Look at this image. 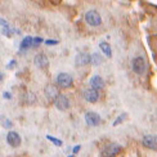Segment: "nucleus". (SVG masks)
<instances>
[{
    "mask_svg": "<svg viewBox=\"0 0 157 157\" xmlns=\"http://www.w3.org/2000/svg\"><path fill=\"white\" fill-rule=\"evenodd\" d=\"M85 21H86L90 26H99L102 23V18H101V14L98 13L97 10L91 9L89 12L85 13Z\"/></svg>",
    "mask_w": 157,
    "mask_h": 157,
    "instance_id": "obj_1",
    "label": "nucleus"
},
{
    "mask_svg": "<svg viewBox=\"0 0 157 157\" xmlns=\"http://www.w3.org/2000/svg\"><path fill=\"white\" fill-rule=\"evenodd\" d=\"M147 68V62L143 57H136L133 59V71L138 75H143L146 72Z\"/></svg>",
    "mask_w": 157,
    "mask_h": 157,
    "instance_id": "obj_2",
    "label": "nucleus"
},
{
    "mask_svg": "<svg viewBox=\"0 0 157 157\" xmlns=\"http://www.w3.org/2000/svg\"><path fill=\"white\" fill-rule=\"evenodd\" d=\"M57 82L61 88H70L71 85H72L74 80L72 77H71L70 74H66V72H62L57 76Z\"/></svg>",
    "mask_w": 157,
    "mask_h": 157,
    "instance_id": "obj_3",
    "label": "nucleus"
},
{
    "mask_svg": "<svg viewBox=\"0 0 157 157\" xmlns=\"http://www.w3.org/2000/svg\"><path fill=\"white\" fill-rule=\"evenodd\" d=\"M54 104L56 107L59 109V111H66L70 107V102H68V98L63 94H59L56 99H54Z\"/></svg>",
    "mask_w": 157,
    "mask_h": 157,
    "instance_id": "obj_4",
    "label": "nucleus"
},
{
    "mask_svg": "<svg viewBox=\"0 0 157 157\" xmlns=\"http://www.w3.org/2000/svg\"><path fill=\"white\" fill-rule=\"evenodd\" d=\"M6 142H8V144L10 147L17 148V147H19V144H21V136H19L18 133H16V132H9L6 134Z\"/></svg>",
    "mask_w": 157,
    "mask_h": 157,
    "instance_id": "obj_5",
    "label": "nucleus"
},
{
    "mask_svg": "<svg viewBox=\"0 0 157 157\" xmlns=\"http://www.w3.org/2000/svg\"><path fill=\"white\" fill-rule=\"evenodd\" d=\"M85 121L89 126H97L98 124L101 122V116L98 115L97 112H93V111H90L85 115Z\"/></svg>",
    "mask_w": 157,
    "mask_h": 157,
    "instance_id": "obj_6",
    "label": "nucleus"
},
{
    "mask_svg": "<svg viewBox=\"0 0 157 157\" xmlns=\"http://www.w3.org/2000/svg\"><path fill=\"white\" fill-rule=\"evenodd\" d=\"M84 98H85V101H88L90 103H95V102H98V99H99V94H98L97 90L88 88V89L84 90Z\"/></svg>",
    "mask_w": 157,
    "mask_h": 157,
    "instance_id": "obj_7",
    "label": "nucleus"
},
{
    "mask_svg": "<svg viewBox=\"0 0 157 157\" xmlns=\"http://www.w3.org/2000/svg\"><path fill=\"white\" fill-rule=\"evenodd\" d=\"M120 149H121V147H120L119 144H115V143H111V144H108V146L104 147V149H103V153L106 155V156H108V157H113L115 155H117V153L120 152Z\"/></svg>",
    "mask_w": 157,
    "mask_h": 157,
    "instance_id": "obj_8",
    "label": "nucleus"
},
{
    "mask_svg": "<svg viewBox=\"0 0 157 157\" xmlns=\"http://www.w3.org/2000/svg\"><path fill=\"white\" fill-rule=\"evenodd\" d=\"M35 66L39 67V68H47L48 67V64H49V61H48V58L45 54H37L35 57Z\"/></svg>",
    "mask_w": 157,
    "mask_h": 157,
    "instance_id": "obj_9",
    "label": "nucleus"
},
{
    "mask_svg": "<svg viewBox=\"0 0 157 157\" xmlns=\"http://www.w3.org/2000/svg\"><path fill=\"white\" fill-rule=\"evenodd\" d=\"M90 86L91 89H94V90H98V89H103L104 88V81H103V78L101 76H93L90 78Z\"/></svg>",
    "mask_w": 157,
    "mask_h": 157,
    "instance_id": "obj_10",
    "label": "nucleus"
},
{
    "mask_svg": "<svg viewBox=\"0 0 157 157\" xmlns=\"http://www.w3.org/2000/svg\"><path fill=\"white\" fill-rule=\"evenodd\" d=\"M77 66H84V64L90 63V56L88 53H78L75 58Z\"/></svg>",
    "mask_w": 157,
    "mask_h": 157,
    "instance_id": "obj_11",
    "label": "nucleus"
},
{
    "mask_svg": "<svg viewBox=\"0 0 157 157\" xmlns=\"http://www.w3.org/2000/svg\"><path fill=\"white\" fill-rule=\"evenodd\" d=\"M45 95H47V98H49V99H56V98L59 95V93H58V90L57 88L54 86V85H48L47 88H45Z\"/></svg>",
    "mask_w": 157,
    "mask_h": 157,
    "instance_id": "obj_12",
    "label": "nucleus"
},
{
    "mask_svg": "<svg viewBox=\"0 0 157 157\" xmlns=\"http://www.w3.org/2000/svg\"><path fill=\"white\" fill-rule=\"evenodd\" d=\"M143 144L146 147L151 148V149H156L157 148V143H156V136L153 135H146L143 138Z\"/></svg>",
    "mask_w": 157,
    "mask_h": 157,
    "instance_id": "obj_13",
    "label": "nucleus"
},
{
    "mask_svg": "<svg viewBox=\"0 0 157 157\" xmlns=\"http://www.w3.org/2000/svg\"><path fill=\"white\" fill-rule=\"evenodd\" d=\"M99 47L102 49V52L104 53V56H106L107 58H111L112 57V50H111V47H109V44L106 43V41H101L99 43Z\"/></svg>",
    "mask_w": 157,
    "mask_h": 157,
    "instance_id": "obj_14",
    "label": "nucleus"
},
{
    "mask_svg": "<svg viewBox=\"0 0 157 157\" xmlns=\"http://www.w3.org/2000/svg\"><path fill=\"white\" fill-rule=\"evenodd\" d=\"M32 47V36H26L21 41V50H26Z\"/></svg>",
    "mask_w": 157,
    "mask_h": 157,
    "instance_id": "obj_15",
    "label": "nucleus"
},
{
    "mask_svg": "<svg viewBox=\"0 0 157 157\" xmlns=\"http://www.w3.org/2000/svg\"><path fill=\"white\" fill-rule=\"evenodd\" d=\"M23 101H26V103H27V104H32V103L36 102V95L32 94V93H27L23 97Z\"/></svg>",
    "mask_w": 157,
    "mask_h": 157,
    "instance_id": "obj_16",
    "label": "nucleus"
},
{
    "mask_svg": "<svg viewBox=\"0 0 157 157\" xmlns=\"http://www.w3.org/2000/svg\"><path fill=\"white\" fill-rule=\"evenodd\" d=\"M47 139H49V140L53 143L54 146H57V147H61V146H62V140L58 139V138H56V136H53V135H47Z\"/></svg>",
    "mask_w": 157,
    "mask_h": 157,
    "instance_id": "obj_17",
    "label": "nucleus"
},
{
    "mask_svg": "<svg viewBox=\"0 0 157 157\" xmlns=\"http://www.w3.org/2000/svg\"><path fill=\"white\" fill-rule=\"evenodd\" d=\"M102 59H103V58L98 53H94L93 56H90V62H93L94 64H99L102 62Z\"/></svg>",
    "mask_w": 157,
    "mask_h": 157,
    "instance_id": "obj_18",
    "label": "nucleus"
},
{
    "mask_svg": "<svg viewBox=\"0 0 157 157\" xmlns=\"http://www.w3.org/2000/svg\"><path fill=\"white\" fill-rule=\"evenodd\" d=\"M126 117H128V113H121L119 117H117V120H115V121H113V124H112V125H113V126L120 125V124H121L122 121H125V119H126Z\"/></svg>",
    "mask_w": 157,
    "mask_h": 157,
    "instance_id": "obj_19",
    "label": "nucleus"
},
{
    "mask_svg": "<svg viewBox=\"0 0 157 157\" xmlns=\"http://www.w3.org/2000/svg\"><path fill=\"white\" fill-rule=\"evenodd\" d=\"M43 43L41 37H32V47H39Z\"/></svg>",
    "mask_w": 157,
    "mask_h": 157,
    "instance_id": "obj_20",
    "label": "nucleus"
},
{
    "mask_svg": "<svg viewBox=\"0 0 157 157\" xmlns=\"http://www.w3.org/2000/svg\"><path fill=\"white\" fill-rule=\"evenodd\" d=\"M0 121H3V125H4L5 128H10V126H12V122L8 121V119H5V117H2V119H0Z\"/></svg>",
    "mask_w": 157,
    "mask_h": 157,
    "instance_id": "obj_21",
    "label": "nucleus"
},
{
    "mask_svg": "<svg viewBox=\"0 0 157 157\" xmlns=\"http://www.w3.org/2000/svg\"><path fill=\"white\" fill-rule=\"evenodd\" d=\"M58 43H59L58 40H47V41H45V44H47V45H57Z\"/></svg>",
    "mask_w": 157,
    "mask_h": 157,
    "instance_id": "obj_22",
    "label": "nucleus"
},
{
    "mask_svg": "<svg viewBox=\"0 0 157 157\" xmlns=\"http://www.w3.org/2000/svg\"><path fill=\"white\" fill-rule=\"evenodd\" d=\"M16 61L14 59H13V61H10L9 63H8V66H6V67H8V68H14V66H16Z\"/></svg>",
    "mask_w": 157,
    "mask_h": 157,
    "instance_id": "obj_23",
    "label": "nucleus"
},
{
    "mask_svg": "<svg viewBox=\"0 0 157 157\" xmlns=\"http://www.w3.org/2000/svg\"><path fill=\"white\" fill-rule=\"evenodd\" d=\"M3 97L5 98V99H10V98H12V94H10V93H8V91H5V93L3 94Z\"/></svg>",
    "mask_w": 157,
    "mask_h": 157,
    "instance_id": "obj_24",
    "label": "nucleus"
},
{
    "mask_svg": "<svg viewBox=\"0 0 157 157\" xmlns=\"http://www.w3.org/2000/svg\"><path fill=\"white\" fill-rule=\"evenodd\" d=\"M80 148H81L80 146H75V147H74V149H72V152H74V155H75V153H77L78 151H80Z\"/></svg>",
    "mask_w": 157,
    "mask_h": 157,
    "instance_id": "obj_25",
    "label": "nucleus"
},
{
    "mask_svg": "<svg viewBox=\"0 0 157 157\" xmlns=\"http://www.w3.org/2000/svg\"><path fill=\"white\" fill-rule=\"evenodd\" d=\"M2 81H3V74L0 72V82H2Z\"/></svg>",
    "mask_w": 157,
    "mask_h": 157,
    "instance_id": "obj_26",
    "label": "nucleus"
},
{
    "mask_svg": "<svg viewBox=\"0 0 157 157\" xmlns=\"http://www.w3.org/2000/svg\"><path fill=\"white\" fill-rule=\"evenodd\" d=\"M68 157H75V156H74V155H71V156H68Z\"/></svg>",
    "mask_w": 157,
    "mask_h": 157,
    "instance_id": "obj_27",
    "label": "nucleus"
}]
</instances>
